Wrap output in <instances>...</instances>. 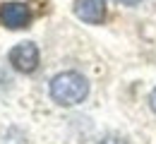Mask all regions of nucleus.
Masks as SVG:
<instances>
[{
    "label": "nucleus",
    "instance_id": "7ed1b4c3",
    "mask_svg": "<svg viewBox=\"0 0 156 144\" xmlns=\"http://www.w3.org/2000/svg\"><path fill=\"white\" fill-rule=\"evenodd\" d=\"M31 19L29 15V7L22 5V2H5L0 7V22L7 26V29H24Z\"/></svg>",
    "mask_w": 156,
    "mask_h": 144
},
{
    "label": "nucleus",
    "instance_id": "f03ea898",
    "mask_svg": "<svg viewBox=\"0 0 156 144\" xmlns=\"http://www.w3.org/2000/svg\"><path fill=\"white\" fill-rule=\"evenodd\" d=\"M10 62H12V67L17 70V72H24V75H29V72H34L36 67H39V48L34 46V43H20V46H15L12 51H10Z\"/></svg>",
    "mask_w": 156,
    "mask_h": 144
},
{
    "label": "nucleus",
    "instance_id": "f257e3e1",
    "mask_svg": "<svg viewBox=\"0 0 156 144\" xmlns=\"http://www.w3.org/2000/svg\"><path fill=\"white\" fill-rule=\"evenodd\" d=\"M89 84L79 72H60L51 82V96L60 106H77L87 99Z\"/></svg>",
    "mask_w": 156,
    "mask_h": 144
},
{
    "label": "nucleus",
    "instance_id": "20e7f679",
    "mask_svg": "<svg viewBox=\"0 0 156 144\" xmlns=\"http://www.w3.org/2000/svg\"><path fill=\"white\" fill-rule=\"evenodd\" d=\"M75 15L87 24H101L106 17V0H75Z\"/></svg>",
    "mask_w": 156,
    "mask_h": 144
},
{
    "label": "nucleus",
    "instance_id": "39448f33",
    "mask_svg": "<svg viewBox=\"0 0 156 144\" xmlns=\"http://www.w3.org/2000/svg\"><path fill=\"white\" fill-rule=\"evenodd\" d=\"M149 103H151V108H154V113H156V89L151 91V96H149Z\"/></svg>",
    "mask_w": 156,
    "mask_h": 144
},
{
    "label": "nucleus",
    "instance_id": "423d86ee",
    "mask_svg": "<svg viewBox=\"0 0 156 144\" xmlns=\"http://www.w3.org/2000/svg\"><path fill=\"white\" fill-rule=\"evenodd\" d=\"M118 2H120V5H137L139 0H118Z\"/></svg>",
    "mask_w": 156,
    "mask_h": 144
}]
</instances>
